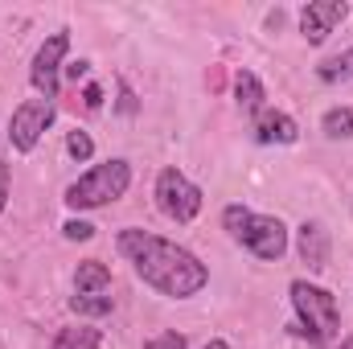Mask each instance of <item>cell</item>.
<instances>
[{
	"label": "cell",
	"mask_w": 353,
	"mask_h": 349,
	"mask_svg": "<svg viewBox=\"0 0 353 349\" xmlns=\"http://www.w3.org/2000/svg\"><path fill=\"white\" fill-rule=\"evenodd\" d=\"M115 247H119V255L132 263V271H136L152 292H161V296H169V300H189V296H197V292L210 283L205 263L197 259L189 247H181L173 239H161V235H152V230L128 226V230H119Z\"/></svg>",
	"instance_id": "obj_1"
},
{
	"label": "cell",
	"mask_w": 353,
	"mask_h": 349,
	"mask_svg": "<svg viewBox=\"0 0 353 349\" xmlns=\"http://www.w3.org/2000/svg\"><path fill=\"white\" fill-rule=\"evenodd\" d=\"M292 308H296V333L308 341V346L325 349L341 337V304L329 288L321 283H308V279H292Z\"/></svg>",
	"instance_id": "obj_2"
},
{
	"label": "cell",
	"mask_w": 353,
	"mask_h": 349,
	"mask_svg": "<svg viewBox=\"0 0 353 349\" xmlns=\"http://www.w3.org/2000/svg\"><path fill=\"white\" fill-rule=\"evenodd\" d=\"M222 226H226V235L239 247H247L255 259L263 263L283 259V251H288V226L279 218H271V214H255L247 206H226L222 210Z\"/></svg>",
	"instance_id": "obj_3"
},
{
	"label": "cell",
	"mask_w": 353,
	"mask_h": 349,
	"mask_svg": "<svg viewBox=\"0 0 353 349\" xmlns=\"http://www.w3.org/2000/svg\"><path fill=\"white\" fill-rule=\"evenodd\" d=\"M132 185V165L123 157H111L103 165H94L79 177L70 189H66V206L70 210H99V206H111L128 193Z\"/></svg>",
	"instance_id": "obj_4"
},
{
	"label": "cell",
	"mask_w": 353,
	"mask_h": 349,
	"mask_svg": "<svg viewBox=\"0 0 353 349\" xmlns=\"http://www.w3.org/2000/svg\"><path fill=\"white\" fill-rule=\"evenodd\" d=\"M201 201H205V193L181 169H161V177H157V206H161L165 218L185 226V222H193L201 214Z\"/></svg>",
	"instance_id": "obj_5"
},
{
	"label": "cell",
	"mask_w": 353,
	"mask_h": 349,
	"mask_svg": "<svg viewBox=\"0 0 353 349\" xmlns=\"http://www.w3.org/2000/svg\"><path fill=\"white\" fill-rule=\"evenodd\" d=\"M54 115H58L54 103H46V99H25V103L12 111V119H8V144H12L17 152H33V148L41 144V136L50 132Z\"/></svg>",
	"instance_id": "obj_6"
},
{
	"label": "cell",
	"mask_w": 353,
	"mask_h": 349,
	"mask_svg": "<svg viewBox=\"0 0 353 349\" xmlns=\"http://www.w3.org/2000/svg\"><path fill=\"white\" fill-rule=\"evenodd\" d=\"M70 54V33L58 29L41 41V50L33 54V66H29V83L37 90V99L54 103L58 99V70H62V58Z\"/></svg>",
	"instance_id": "obj_7"
},
{
	"label": "cell",
	"mask_w": 353,
	"mask_h": 349,
	"mask_svg": "<svg viewBox=\"0 0 353 349\" xmlns=\"http://www.w3.org/2000/svg\"><path fill=\"white\" fill-rule=\"evenodd\" d=\"M350 17V4L345 0H308L300 8V33L308 46H325L329 33Z\"/></svg>",
	"instance_id": "obj_8"
},
{
	"label": "cell",
	"mask_w": 353,
	"mask_h": 349,
	"mask_svg": "<svg viewBox=\"0 0 353 349\" xmlns=\"http://www.w3.org/2000/svg\"><path fill=\"white\" fill-rule=\"evenodd\" d=\"M255 140L259 144H296L300 140V123L288 115V111H275V107H263L251 123Z\"/></svg>",
	"instance_id": "obj_9"
},
{
	"label": "cell",
	"mask_w": 353,
	"mask_h": 349,
	"mask_svg": "<svg viewBox=\"0 0 353 349\" xmlns=\"http://www.w3.org/2000/svg\"><path fill=\"white\" fill-rule=\"evenodd\" d=\"M296 251H300V259L308 263V271H325L329 267V251H333L325 222H304L300 239H296Z\"/></svg>",
	"instance_id": "obj_10"
},
{
	"label": "cell",
	"mask_w": 353,
	"mask_h": 349,
	"mask_svg": "<svg viewBox=\"0 0 353 349\" xmlns=\"http://www.w3.org/2000/svg\"><path fill=\"white\" fill-rule=\"evenodd\" d=\"M74 296H111V267L103 259H83L74 271Z\"/></svg>",
	"instance_id": "obj_11"
},
{
	"label": "cell",
	"mask_w": 353,
	"mask_h": 349,
	"mask_svg": "<svg viewBox=\"0 0 353 349\" xmlns=\"http://www.w3.org/2000/svg\"><path fill=\"white\" fill-rule=\"evenodd\" d=\"M234 99L247 115H259L267 107V87L259 83L255 70H234Z\"/></svg>",
	"instance_id": "obj_12"
},
{
	"label": "cell",
	"mask_w": 353,
	"mask_h": 349,
	"mask_svg": "<svg viewBox=\"0 0 353 349\" xmlns=\"http://www.w3.org/2000/svg\"><path fill=\"white\" fill-rule=\"evenodd\" d=\"M99 346H103V329H94V325H66L54 337V349H99Z\"/></svg>",
	"instance_id": "obj_13"
},
{
	"label": "cell",
	"mask_w": 353,
	"mask_h": 349,
	"mask_svg": "<svg viewBox=\"0 0 353 349\" xmlns=\"http://www.w3.org/2000/svg\"><path fill=\"white\" fill-rule=\"evenodd\" d=\"M316 79H321V83H329V87L350 83V79H353V46H350V50H341V54H333V58H325V62L316 66Z\"/></svg>",
	"instance_id": "obj_14"
},
{
	"label": "cell",
	"mask_w": 353,
	"mask_h": 349,
	"mask_svg": "<svg viewBox=\"0 0 353 349\" xmlns=\"http://www.w3.org/2000/svg\"><path fill=\"white\" fill-rule=\"evenodd\" d=\"M321 132H325L329 140H353V103L350 107H333V111H325Z\"/></svg>",
	"instance_id": "obj_15"
},
{
	"label": "cell",
	"mask_w": 353,
	"mask_h": 349,
	"mask_svg": "<svg viewBox=\"0 0 353 349\" xmlns=\"http://www.w3.org/2000/svg\"><path fill=\"white\" fill-rule=\"evenodd\" d=\"M111 296H70V308L79 312V317H107L111 312Z\"/></svg>",
	"instance_id": "obj_16"
},
{
	"label": "cell",
	"mask_w": 353,
	"mask_h": 349,
	"mask_svg": "<svg viewBox=\"0 0 353 349\" xmlns=\"http://www.w3.org/2000/svg\"><path fill=\"white\" fill-rule=\"evenodd\" d=\"M66 152H70L74 161H90V157H94V140H90L87 132H79V128H74V132L66 136Z\"/></svg>",
	"instance_id": "obj_17"
},
{
	"label": "cell",
	"mask_w": 353,
	"mask_h": 349,
	"mask_svg": "<svg viewBox=\"0 0 353 349\" xmlns=\"http://www.w3.org/2000/svg\"><path fill=\"white\" fill-rule=\"evenodd\" d=\"M62 230H66V239H70V243H87V239H94V226L83 222V218H70Z\"/></svg>",
	"instance_id": "obj_18"
},
{
	"label": "cell",
	"mask_w": 353,
	"mask_h": 349,
	"mask_svg": "<svg viewBox=\"0 0 353 349\" xmlns=\"http://www.w3.org/2000/svg\"><path fill=\"white\" fill-rule=\"evenodd\" d=\"M144 349H185V337L181 333H161V337L144 341Z\"/></svg>",
	"instance_id": "obj_19"
},
{
	"label": "cell",
	"mask_w": 353,
	"mask_h": 349,
	"mask_svg": "<svg viewBox=\"0 0 353 349\" xmlns=\"http://www.w3.org/2000/svg\"><path fill=\"white\" fill-rule=\"evenodd\" d=\"M119 111H123V115H136V111H140V103H136V90L128 87L123 79H119Z\"/></svg>",
	"instance_id": "obj_20"
},
{
	"label": "cell",
	"mask_w": 353,
	"mask_h": 349,
	"mask_svg": "<svg viewBox=\"0 0 353 349\" xmlns=\"http://www.w3.org/2000/svg\"><path fill=\"white\" fill-rule=\"evenodd\" d=\"M83 103H87V111H99V107H103V87L90 83V87L83 90Z\"/></svg>",
	"instance_id": "obj_21"
},
{
	"label": "cell",
	"mask_w": 353,
	"mask_h": 349,
	"mask_svg": "<svg viewBox=\"0 0 353 349\" xmlns=\"http://www.w3.org/2000/svg\"><path fill=\"white\" fill-rule=\"evenodd\" d=\"M66 74H70L74 83H79V79H87V74H90V62H87V58H79V62H70V66H66Z\"/></svg>",
	"instance_id": "obj_22"
},
{
	"label": "cell",
	"mask_w": 353,
	"mask_h": 349,
	"mask_svg": "<svg viewBox=\"0 0 353 349\" xmlns=\"http://www.w3.org/2000/svg\"><path fill=\"white\" fill-rule=\"evenodd\" d=\"M4 206H8V165L0 161V214H4Z\"/></svg>",
	"instance_id": "obj_23"
},
{
	"label": "cell",
	"mask_w": 353,
	"mask_h": 349,
	"mask_svg": "<svg viewBox=\"0 0 353 349\" xmlns=\"http://www.w3.org/2000/svg\"><path fill=\"white\" fill-rule=\"evenodd\" d=\"M201 349H230V346H226L222 337H214V341H205V346H201Z\"/></svg>",
	"instance_id": "obj_24"
},
{
	"label": "cell",
	"mask_w": 353,
	"mask_h": 349,
	"mask_svg": "<svg viewBox=\"0 0 353 349\" xmlns=\"http://www.w3.org/2000/svg\"><path fill=\"white\" fill-rule=\"evenodd\" d=\"M337 349H353V337H341V346Z\"/></svg>",
	"instance_id": "obj_25"
}]
</instances>
